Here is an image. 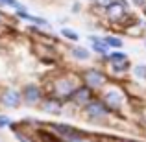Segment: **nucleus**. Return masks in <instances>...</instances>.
Listing matches in <instances>:
<instances>
[{
	"instance_id": "18",
	"label": "nucleus",
	"mask_w": 146,
	"mask_h": 142,
	"mask_svg": "<svg viewBox=\"0 0 146 142\" xmlns=\"http://www.w3.org/2000/svg\"><path fill=\"white\" fill-rule=\"evenodd\" d=\"M96 2H98V6H102V7H107L111 2H113V0H96Z\"/></svg>"
},
{
	"instance_id": "20",
	"label": "nucleus",
	"mask_w": 146,
	"mask_h": 142,
	"mask_svg": "<svg viewBox=\"0 0 146 142\" xmlns=\"http://www.w3.org/2000/svg\"><path fill=\"white\" fill-rule=\"evenodd\" d=\"M133 2H135L137 6H143V4H144V0H133Z\"/></svg>"
},
{
	"instance_id": "13",
	"label": "nucleus",
	"mask_w": 146,
	"mask_h": 142,
	"mask_svg": "<svg viewBox=\"0 0 146 142\" xmlns=\"http://www.w3.org/2000/svg\"><path fill=\"white\" fill-rule=\"evenodd\" d=\"M61 33H63L67 39H72V41H78L80 39V35L74 32V30H70V28H63V30H61Z\"/></svg>"
},
{
	"instance_id": "1",
	"label": "nucleus",
	"mask_w": 146,
	"mask_h": 142,
	"mask_svg": "<svg viewBox=\"0 0 146 142\" xmlns=\"http://www.w3.org/2000/svg\"><path fill=\"white\" fill-rule=\"evenodd\" d=\"M85 111H87V114H89V116H93V118H106L107 116V107L104 105V103H100V102L87 103V105H85Z\"/></svg>"
},
{
	"instance_id": "6",
	"label": "nucleus",
	"mask_w": 146,
	"mask_h": 142,
	"mask_svg": "<svg viewBox=\"0 0 146 142\" xmlns=\"http://www.w3.org/2000/svg\"><path fill=\"white\" fill-rule=\"evenodd\" d=\"M107 13H109L111 18H118V17H122V15L126 13V7L118 6L117 2H111L109 6H107Z\"/></svg>"
},
{
	"instance_id": "7",
	"label": "nucleus",
	"mask_w": 146,
	"mask_h": 142,
	"mask_svg": "<svg viewBox=\"0 0 146 142\" xmlns=\"http://www.w3.org/2000/svg\"><path fill=\"white\" fill-rule=\"evenodd\" d=\"M91 41H93V48H94V52L104 53V55H106L107 50H109V46L106 44V41H100V39H96V37H91Z\"/></svg>"
},
{
	"instance_id": "21",
	"label": "nucleus",
	"mask_w": 146,
	"mask_h": 142,
	"mask_svg": "<svg viewBox=\"0 0 146 142\" xmlns=\"http://www.w3.org/2000/svg\"><path fill=\"white\" fill-rule=\"evenodd\" d=\"M19 139H21V142H28V140L24 139V137H19Z\"/></svg>"
},
{
	"instance_id": "5",
	"label": "nucleus",
	"mask_w": 146,
	"mask_h": 142,
	"mask_svg": "<svg viewBox=\"0 0 146 142\" xmlns=\"http://www.w3.org/2000/svg\"><path fill=\"white\" fill-rule=\"evenodd\" d=\"M106 102L109 107H118L122 103V96L118 90H109V92H106Z\"/></svg>"
},
{
	"instance_id": "14",
	"label": "nucleus",
	"mask_w": 146,
	"mask_h": 142,
	"mask_svg": "<svg viewBox=\"0 0 146 142\" xmlns=\"http://www.w3.org/2000/svg\"><path fill=\"white\" fill-rule=\"evenodd\" d=\"M133 72H135V76H137V78H146V67H143V65H141V67H135V70H133Z\"/></svg>"
},
{
	"instance_id": "2",
	"label": "nucleus",
	"mask_w": 146,
	"mask_h": 142,
	"mask_svg": "<svg viewBox=\"0 0 146 142\" xmlns=\"http://www.w3.org/2000/svg\"><path fill=\"white\" fill-rule=\"evenodd\" d=\"M2 105L7 107V109H15V107L21 105V94L17 92V90H6V92L2 94Z\"/></svg>"
},
{
	"instance_id": "9",
	"label": "nucleus",
	"mask_w": 146,
	"mask_h": 142,
	"mask_svg": "<svg viewBox=\"0 0 146 142\" xmlns=\"http://www.w3.org/2000/svg\"><path fill=\"white\" fill-rule=\"evenodd\" d=\"M129 68V63L128 59H122V61H113V70L115 72H124Z\"/></svg>"
},
{
	"instance_id": "3",
	"label": "nucleus",
	"mask_w": 146,
	"mask_h": 142,
	"mask_svg": "<svg viewBox=\"0 0 146 142\" xmlns=\"http://www.w3.org/2000/svg\"><path fill=\"white\" fill-rule=\"evenodd\" d=\"M85 81L89 83L91 87H102L106 83V78H104L102 72L98 70H87L85 72Z\"/></svg>"
},
{
	"instance_id": "19",
	"label": "nucleus",
	"mask_w": 146,
	"mask_h": 142,
	"mask_svg": "<svg viewBox=\"0 0 146 142\" xmlns=\"http://www.w3.org/2000/svg\"><path fill=\"white\" fill-rule=\"evenodd\" d=\"M115 2H117L118 6H122V7H128V2H126V0H115Z\"/></svg>"
},
{
	"instance_id": "22",
	"label": "nucleus",
	"mask_w": 146,
	"mask_h": 142,
	"mask_svg": "<svg viewBox=\"0 0 146 142\" xmlns=\"http://www.w3.org/2000/svg\"><path fill=\"white\" fill-rule=\"evenodd\" d=\"M131 142H133V140H131Z\"/></svg>"
},
{
	"instance_id": "12",
	"label": "nucleus",
	"mask_w": 146,
	"mask_h": 142,
	"mask_svg": "<svg viewBox=\"0 0 146 142\" xmlns=\"http://www.w3.org/2000/svg\"><path fill=\"white\" fill-rule=\"evenodd\" d=\"M57 89H59L63 94H67V92H70V90H72V85H70V81L63 79V81H59V83H57Z\"/></svg>"
},
{
	"instance_id": "15",
	"label": "nucleus",
	"mask_w": 146,
	"mask_h": 142,
	"mask_svg": "<svg viewBox=\"0 0 146 142\" xmlns=\"http://www.w3.org/2000/svg\"><path fill=\"white\" fill-rule=\"evenodd\" d=\"M44 111H48V113H56V111H57V103L48 102L46 105H44Z\"/></svg>"
},
{
	"instance_id": "8",
	"label": "nucleus",
	"mask_w": 146,
	"mask_h": 142,
	"mask_svg": "<svg viewBox=\"0 0 146 142\" xmlns=\"http://www.w3.org/2000/svg\"><path fill=\"white\" fill-rule=\"evenodd\" d=\"M89 98H91L89 89H80V90H76V94H74V100H76L78 103H85V102H89Z\"/></svg>"
},
{
	"instance_id": "16",
	"label": "nucleus",
	"mask_w": 146,
	"mask_h": 142,
	"mask_svg": "<svg viewBox=\"0 0 146 142\" xmlns=\"http://www.w3.org/2000/svg\"><path fill=\"white\" fill-rule=\"evenodd\" d=\"M111 59H113V61H122V59H126V55L120 53V52H113V53H111Z\"/></svg>"
},
{
	"instance_id": "10",
	"label": "nucleus",
	"mask_w": 146,
	"mask_h": 142,
	"mask_svg": "<svg viewBox=\"0 0 146 142\" xmlns=\"http://www.w3.org/2000/svg\"><path fill=\"white\" fill-rule=\"evenodd\" d=\"M72 55H74L76 59H83V61H85V59H89V52H87L85 48H80V46L72 50Z\"/></svg>"
},
{
	"instance_id": "17",
	"label": "nucleus",
	"mask_w": 146,
	"mask_h": 142,
	"mask_svg": "<svg viewBox=\"0 0 146 142\" xmlns=\"http://www.w3.org/2000/svg\"><path fill=\"white\" fill-rule=\"evenodd\" d=\"M7 124H9V118H7V116H0V129L6 127Z\"/></svg>"
},
{
	"instance_id": "4",
	"label": "nucleus",
	"mask_w": 146,
	"mask_h": 142,
	"mask_svg": "<svg viewBox=\"0 0 146 142\" xmlns=\"http://www.w3.org/2000/svg\"><path fill=\"white\" fill-rule=\"evenodd\" d=\"M39 98H41L39 87L37 85H26V89H24V100L26 102L28 103H35Z\"/></svg>"
},
{
	"instance_id": "11",
	"label": "nucleus",
	"mask_w": 146,
	"mask_h": 142,
	"mask_svg": "<svg viewBox=\"0 0 146 142\" xmlns=\"http://www.w3.org/2000/svg\"><path fill=\"white\" fill-rule=\"evenodd\" d=\"M106 44L111 48H122V39H118V37H106Z\"/></svg>"
}]
</instances>
